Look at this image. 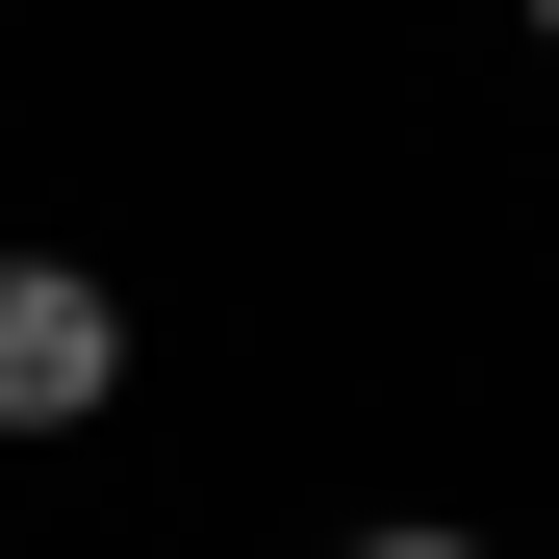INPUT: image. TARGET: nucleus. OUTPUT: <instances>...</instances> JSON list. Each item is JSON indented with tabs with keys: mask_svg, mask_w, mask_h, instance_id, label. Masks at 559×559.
<instances>
[{
	"mask_svg": "<svg viewBox=\"0 0 559 559\" xmlns=\"http://www.w3.org/2000/svg\"><path fill=\"white\" fill-rule=\"evenodd\" d=\"M356 559H484V534H356Z\"/></svg>",
	"mask_w": 559,
	"mask_h": 559,
	"instance_id": "nucleus-2",
	"label": "nucleus"
},
{
	"mask_svg": "<svg viewBox=\"0 0 559 559\" xmlns=\"http://www.w3.org/2000/svg\"><path fill=\"white\" fill-rule=\"evenodd\" d=\"M534 51H559V0H534Z\"/></svg>",
	"mask_w": 559,
	"mask_h": 559,
	"instance_id": "nucleus-3",
	"label": "nucleus"
},
{
	"mask_svg": "<svg viewBox=\"0 0 559 559\" xmlns=\"http://www.w3.org/2000/svg\"><path fill=\"white\" fill-rule=\"evenodd\" d=\"M103 382H128V306L76 254H0V432H103Z\"/></svg>",
	"mask_w": 559,
	"mask_h": 559,
	"instance_id": "nucleus-1",
	"label": "nucleus"
}]
</instances>
